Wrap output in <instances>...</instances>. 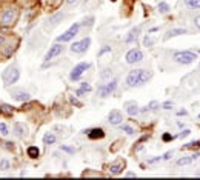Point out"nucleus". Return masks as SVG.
Listing matches in <instances>:
<instances>
[{
	"label": "nucleus",
	"instance_id": "1",
	"mask_svg": "<svg viewBox=\"0 0 200 180\" xmlns=\"http://www.w3.org/2000/svg\"><path fill=\"white\" fill-rule=\"evenodd\" d=\"M197 59V56L191 51H179V52H174V60L180 65H189L192 63L194 60Z\"/></svg>",
	"mask_w": 200,
	"mask_h": 180
},
{
	"label": "nucleus",
	"instance_id": "2",
	"mask_svg": "<svg viewBox=\"0 0 200 180\" xmlns=\"http://www.w3.org/2000/svg\"><path fill=\"white\" fill-rule=\"evenodd\" d=\"M79 29H80V25L79 23H74L65 34H62V36H59L57 37V42H62V43H65V42H69L71 39H74L75 36H77V33H79Z\"/></svg>",
	"mask_w": 200,
	"mask_h": 180
},
{
	"label": "nucleus",
	"instance_id": "3",
	"mask_svg": "<svg viewBox=\"0 0 200 180\" xmlns=\"http://www.w3.org/2000/svg\"><path fill=\"white\" fill-rule=\"evenodd\" d=\"M117 88V80H110L106 85H102L98 88V94L100 97H108L110 94H113Z\"/></svg>",
	"mask_w": 200,
	"mask_h": 180
},
{
	"label": "nucleus",
	"instance_id": "4",
	"mask_svg": "<svg viewBox=\"0 0 200 180\" xmlns=\"http://www.w3.org/2000/svg\"><path fill=\"white\" fill-rule=\"evenodd\" d=\"M89 45H91V39L86 37V39H83V40H80V42L72 43V45H71V51L75 52V54H82V52H85V51L89 48Z\"/></svg>",
	"mask_w": 200,
	"mask_h": 180
},
{
	"label": "nucleus",
	"instance_id": "5",
	"mask_svg": "<svg viewBox=\"0 0 200 180\" xmlns=\"http://www.w3.org/2000/svg\"><path fill=\"white\" fill-rule=\"evenodd\" d=\"M19 77H20L19 69H17V68H10V69L5 72L3 80H5V83H6V85H13V83H16V82L19 80Z\"/></svg>",
	"mask_w": 200,
	"mask_h": 180
},
{
	"label": "nucleus",
	"instance_id": "6",
	"mask_svg": "<svg viewBox=\"0 0 200 180\" xmlns=\"http://www.w3.org/2000/svg\"><path fill=\"white\" fill-rule=\"evenodd\" d=\"M88 68H89V63H88V62H82V63H79L77 66H74V69H72L71 74H69L71 80H77V79H80V75H82Z\"/></svg>",
	"mask_w": 200,
	"mask_h": 180
},
{
	"label": "nucleus",
	"instance_id": "7",
	"mask_svg": "<svg viewBox=\"0 0 200 180\" xmlns=\"http://www.w3.org/2000/svg\"><path fill=\"white\" fill-rule=\"evenodd\" d=\"M126 63H136V62H140L142 59H143V54H142V51L140 49H129L128 52H126Z\"/></svg>",
	"mask_w": 200,
	"mask_h": 180
},
{
	"label": "nucleus",
	"instance_id": "8",
	"mask_svg": "<svg viewBox=\"0 0 200 180\" xmlns=\"http://www.w3.org/2000/svg\"><path fill=\"white\" fill-rule=\"evenodd\" d=\"M140 72H142V69H133V71H129V74L126 77V85L128 86L140 85Z\"/></svg>",
	"mask_w": 200,
	"mask_h": 180
},
{
	"label": "nucleus",
	"instance_id": "9",
	"mask_svg": "<svg viewBox=\"0 0 200 180\" xmlns=\"http://www.w3.org/2000/svg\"><path fill=\"white\" fill-rule=\"evenodd\" d=\"M62 51H63V46H60L59 43H57V45H52V46L49 48V51L46 52V56H45V60H46V62H49L51 59L57 57V56H59Z\"/></svg>",
	"mask_w": 200,
	"mask_h": 180
},
{
	"label": "nucleus",
	"instance_id": "10",
	"mask_svg": "<svg viewBox=\"0 0 200 180\" xmlns=\"http://www.w3.org/2000/svg\"><path fill=\"white\" fill-rule=\"evenodd\" d=\"M122 120H123V116H122V113L117 111V109H113V111L110 113V116H108V122H110L111 125H120Z\"/></svg>",
	"mask_w": 200,
	"mask_h": 180
},
{
	"label": "nucleus",
	"instance_id": "11",
	"mask_svg": "<svg viewBox=\"0 0 200 180\" xmlns=\"http://www.w3.org/2000/svg\"><path fill=\"white\" fill-rule=\"evenodd\" d=\"M16 11L14 10H6L3 14H2V23L3 25H11L14 20H16Z\"/></svg>",
	"mask_w": 200,
	"mask_h": 180
},
{
	"label": "nucleus",
	"instance_id": "12",
	"mask_svg": "<svg viewBox=\"0 0 200 180\" xmlns=\"http://www.w3.org/2000/svg\"><path fill=\"white\" fill-rule=\"evenodd\" d=\"M13 97L19 102H26L29 100V94L26 91H20V89H16V91H13Z\"/></svg>",
	"mask_w": 200,
	"mask_h": 180
},
{
	"label": "nucleus",
	"instance_id": "13",
	"mask_svg": "<svg viewBox=\"0 0 200 180\" xmlns=\"http://www.w3.org/2000/svg\"><path fill=\"white\" fill-rule=\"evenodd\" d=\"M88 136H89V139H92V140H97V139H102V137H105V131H103L102 128H94V129L88 131Z\"/></svg>",
	"mask_w": 200,
	"mask_h": 180
},
{
	"label": "nucleus",
	"instance_id": "14",
	"mask_svg": "<svg viewBox=\"0 0 200 180\" xmlns=\"http://www.w3.org/2000/svg\"><path fill=\"white\" fill-rule=\"evenodd\" d=\"M123 168H125V162L123 160H117V162H114L110 166V171H111V174H120Z\"/></svg>",
	"mask_w": 200,
	"mask_h": 180
},
{
	"label": "nucleus",
	"instance_id": "15",
	"mask_svg": "<svg viewBox=\"0 0 200 180\" xmlns=\"http://www.w3.org/2000/svg\"><path fill=\"white\" fill-rule=\"evenodd\" d=\"M182 34H186V29L183 28H174V29H169L165 36V40H169L171 37H177V36H182Z\"/></svg>",
	"mask_w": 200,
	"mask_h": 180
},
{
	"label": "nucleus",
	"instance_id": "16",
	"mask_svg": "<svg viewBox=\"0 0 200 180\" xmlns=\"http://www.w3.org/2000/svg\"><path fill=\"white\" fill-rule=\"evenodd\" d=\"M139 34H140V28H133V29L128 33V36L125 37V42H126V43H131V42L137 40Z\"/></svg>",
	"mask_w": 200,
	"mask_h": 180
},
{
	"label": "nucleus",
	"instance_id": "17",
	"mask_svg": "<svg viewBox=\"0 0 200 180\" xmlns=\"http://www.w3.org/2000/svg\"><path fill=\"white\" fill-rule=\"evenodd\" d=\"M151 77H152V72L142 69V72H140V85H142V83H145V82H148Z\"/></svg>",
	"mask_w": 200,
	"mask_h": 180
},
{
	"label": "nucleus",
	"instance_id": "18",
	"mask_svg": "<svg viewBox=\"0 0 200 180\" xmlns=\"http://www.w3.org/2000/svg\"><path fill=\"white\" fill-rule=\"evenodd\" d=\"M54 142H56V136H54V134L46 132V134L43 136V143H45V145H52Z\"/></svg>",
	"mask_w": 200,
	"mask_h": 180
},
{
	"label": "nucleus",
	"instance_id": "19",
	"mask_svg": "<svg viewBox=\"0 0 200 180\" xmlns=\"http://www.w3.org/2000/svg\"><path fill=\"white\" fill-rule=\"evenodd\" d=\"M185 5L188 8L197 10V8H200V0H185Z\"/></svg>",
	"mask_w": 200,
	"mask_h": 180
},
{
	"label": "nucleus",
	"instance_id": "20",
	"mask_svg": "<svg viewBox=\"0 0 200 180\" xmlns=\"http://www.w3.org/2000/svg\"><path fill=\"white\" fill-rule=\"evenodd\" d=\"M88 91H91V85L85 82V83H82V88L77 89L75 94H77V96H82V94H85V93H88Z\"/></svg>",
	"mask_w": 200,
	"mask_h": 180
},
{
	"label": "nucleus",
	"instance_id": "21",
	"mask_svg": "<svg viewBox=\"0 0 200 180\" xmlns=\"http://www.w3.org/2000/svg\"><path fill=\"white\" fill-rule=\"evenodd\" d=\"M26 152H28V155H29V157H33V159L39 157V154H40V151H39V148H37V146H29Z\"/></svg>",
	"mask_w": 200,
	"mask_h": 180
},
{
	"label": "nucleus",
	"instance_id": "22",
	"mask_svg": "<svg viewBox=\"0 0 200 180\" xmlns=\"http://www.w3.org/2000/svg\"><path fill=\"white\" fill-rule=\"evenodd\" d=\"M0 113H3L5 116H11L13 114V108L10 105H6V103H2V105H0Z\"/></svg>",
	"mask_w": 200,
	"mask_h": 180
},
{
	"label": "nucleus",
	"instance_id": "23",
	"mask_svg": "<svg viewBox=\"0 0 200 180\" xmlns=\"http://www.w3.org/2000/svg\"><path fill=\"white\" fill-rule=\"evenodd\" d=\"M191 162H192V157H182V159L177 160V165L179 166H185V165H189Z\"/></svg>",
	"mask_w": 200,
	"mask_h": 180
},
{
	"label": "nucleus",
	"instance_id": "24",
	"mask_svg": "<svg viewBox=\"0 0 200 180\" xmlns=\"http://www.w3.org/2000/svg\"><path fill=\"white\" fill-rule=\"evenodd\" d=\"M159 11L163 13V14H166V13L169 11V5H168L166 2H160V3H159Z\"/></svg>",
	"mask_w": 200,
	"mask_h": 180
},
{
	"label": "nucleus",
	"instance_id": "25",
	"mask_svg": "<svg viewBox=\"0 0 200 180\" xmlns=\"http://www.w3.org/2000/svg\"><path fill=\"white\" fill-rule=\"evenodd\" d=\"M126 113H128L129 116H136V114L139 113V108H137V105H129V106L126 108Z\"/></svg>",
	"mask_w": 200,
	"mask_h": 180
},
{
	"label": "nucleus",
	"instance_id": "26",
	"mask_svg": "<svg viewBox=\"0 0 200 180\" xmlns=\"http://www.w3.org/2000/svg\"><path fill=\"white\" fill-rule=\"evenodd\" d=\"M14 129H16V134H17V136H23V132H25V126H23L22 123H16Z\"/></svg>",
	"mask_w": 200,
	"mask_h": 180
},
{
	"label": "nucleus",
	"instance_id": "27",
	"mask_svg": "<svg viewBox=\"0 0 200 180\" xmlns=\"http://www.w3.org/2000/svg\"><path fill=\"white\" fill-rule=\"evenodd\" d=\"M120 129H122V131H125L126 134H134V129H133L129 125H120Z\"/></svg>",
	"mask_w": 200,
	"mask_h": 180
},
{
	"label": "nucleus",
	"instance_id": "28",
	"mask_svg": "<svg viewBox=\"0 0 200 180\" xmlns=\"http://www.w3.org/2000/svg\"><path fill=\"white\" fill-rule=\"evenodd\" d=\"M152 43H154V40H152L151 37L146 36V37L143 39V45H145V46H152Z\"/></svg>",
	"mask_w": 200,
	"mask_h": 180
},
{
	"label": "nucleus",
	"instance_id": "29",
	"mask_svg": "<svg viewBox=\"0 0 200 180\" xmlns=\"http://www.w3.org/2000/svg\"><path fill=\"white\" fill-rule=\"evenodd\" d=\"M105 52H111V48H110V46H103L102 49L98 51V57H102V56H103Z\"/></svg>",
	"mask_w": 200,
	"mask_h": 180
},
{
	"label": "nucleus",
	"instance_id": "30",
	"mask_svg": "<svg viewBox=\"0 0 200 180\" xmlns=\"http://www.w3.org/2000/svg\"><path fill=\"white\" fill-rule=\"evenodd\" d=\"M0 132H2L3 136H6V134H8V128H6V125H5V123H0Z\"/></svg>",
	"mask_w": 200,
	"mask_h": 180
},
{
	"label": "nucleus",
	"instance_id": "31",
	"mask_svg": "<svg viewBox=\"0 0 200 180\" xmlns=\"http://www.w3.org/2000/svg\"><path fill=\"white\" fill-rule=\"evenodd\" d=\"M62 149L66 151V152H69V154H74V152H75L74 148H71V146H65V145H62Z\"/></svg>",
	"mask_w": 200,
	"mask_h": 180
},
{
	"label": "nucleus",
	"instance_id": "32",
	"mask_svg": "<svg viewBox=\"0 0 200 180\" xmlns=\"http://www.w3.org/2000/svg\"><path fill=\"white\" fill-rule=\"evenodd\" d=\"M172 139H175V136H171V134H163V140H165V142L172 140Z\"/></svg>",
	"mask_w": 200,
	"mask_h": 180
},
{
	"label": "nucleus",
	"instance_id": "33",
	"mask_svg": "<svg viewBox=\"0 0 200 180\" xmlns=\"http://www.w3.org/2000/svg\"><path fill=\"white\" fill-rule=\"evenodd\" d=\"M0 166H2L3 169H8V166H10V163H8V160H2V163H0Z\"/></svg>",
	"mask_w": 200,
	"mask_h": 180
},
{
	"label": "nucleus",
	"instance_id": "34",
	"mask_svg": "<svg viewBox=\"0 0 200 180\" xmlns=\"http://www.w3.org/2000/svg\"><path fill=\"white\" fill-rule=\"evenodd\" d=\"M194 23H195V26H197V29L200 31V16H198V17H195V20H194Z\"/></svg>",
	"mask_w": 200,
	"mask_h": 180
},
{
	"label": "nucleus",
	"instance_id": "35",
	"mask_svg": "<svg viewBox=\"0 0 200 180\" xmlns=\"http://www.w3.org/2000/svg\"><path fill=\"white\" fill-rule=\"evenodd\" d=\"M171 106H172L171 102H165V103H163V108H165V109H171Z\"/></svg>",
	"mask_w": 200,
	"mask_h": 180
},
{
	"label": "nucleus",
	"instance_id": "36",
	"mask_svg": "<svg viewBox=\"0 0 200 180\" xmlns=\"http://www.w3.org/2000/svg\"><path fill=\"white\" fill-rule=\"evenodd\" d=\"M189 134H191V131H189V129H185V131H182L180 137H186V136H189Z\"/></svg>",
	"mask_w": 200,
	"mask_h": 180
},
{
	"label": "nucleus",
	"instance_id": "37",
	"mask_svg": "<svg viewBox=\"0 0 200 180\" xmlns=\"http://www.w3.org/2000/svg\"><path fill=\"white\" fill-rule=\"evenodd\" d=\"M171 155H172V151H168V152H166V154H165V155L162 157V159H165V160H168V159H171Z\"/></svg>",
	"mask_w": 200,
	"mask_h": 180
},
{
	"label": "nucleus",
	"instance_id": "38",
	"mask_svg": "<svg viewBox=\"0 0 200 180\" xmlns=\"http://www.w3.org/2000/svg\"><path fill=\"white\" fill-rule=\"evenodd\" d=\"M159 160H160V157H152V159H149V160H148V163L151 165V163H156V162H159Z\"/></svg>",
	"mask_w": 200,
	"mask_h": 180
},
{
	"label": "nucleus",
	"instance_id": "39",
	"mask_svg": "<svg viewBox=\"0 0 200 180\" xmlns=\"http://www.w3.org/2000/svg\"><path fill=\"white\" fill-rule=\"evenodd\" d=\"M102 77H103V79L110 77V69H105V72H102Z\"/></svg>",
	"mask_w": 200,
	"mask_h": 180
},
{
	"label": "nucleus",
	"instance_id": "40",
	"mask_svg": "<svg viewBox=\"0 0 200 180\" xmlns=\"http://www.w3.org/2000/svg\"><path fill=\"white\" fill-rule=\"evenodd\" d=\"M5 45V37H0V46Z\"/></svg>",
	"mask_w": 200,
	"mask_h": 180
},
{
	"label": "nucleus",
	"instance_id": "41",
	"mask_svg": "<svg viewBox=\"0 0 200 180\" xmlns=\"http://www.w3.org/2000/svg\"><path fill=\"white\" fill-rule=\"evenodd\" d=\"M177 114H179V116H186V114H188V113H186V111H179V113H177Z\"/></svg>",
	"mask_w": 200,
	"mask_h": 180
},
{
	"label": "nucleus",
	"instance_id": "42",
	"mask_svg": "<svg viewBox=\"0 0 200 180\" xmlns=\"http://www.w3.org/2000/svg\"><path fill=\"white\" fill-rule=\"evenodd\" d=\"M75 2H77V0H68V3H69V5H72V3H75Z\"/></svg>",
	"mask_w": 200,
	"mask_h": 180
},
{
	"label": "nucleus",
	"instance_id": "43",
	"mask_svg": "<svg viewBox=\"0 0 200 180\" xmlns=\"http://www.w3.org/2000/svg\"><path fill=\"white\" fill-rule=\"evenodd\" d=\"M197 52H198V54H200V49H198V51H197Z\"/></svg>",
	"mask_w": 200,
	"mask_h": 180
}]
</instances>
